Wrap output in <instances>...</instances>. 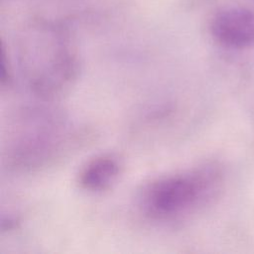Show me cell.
<instances>
[{
  "mask_svg": "<svg viewBox=\"0 0 254 254\" xmlns=\"http://www.w3.org/2000/svg\"><path fill=\"white\" fill-rule=\"evenodd\" d=\"M222 182V171L214 164L163 176L143 188L139 205L152 220H181L210 203L218 195Z\"/></svg>",
  "mask_w": 254,
  "mask_h": 254,
  "instance_id": "1",
  "label": "cell"
},
{
  "mask_svg": "<svg viewBox=\"0 0 254 254\" xmlns=\"http://www.w3.org/2000/svg\"><path fill=\"white\" fill-rule=\"evenodd\" d=\"M20 65L28 87L44 99L64 93L79 71L66 37L52 27H37L28 33L20 48Z\"/></svg>",
  "mask_w": 254,
  "mask_h": 254,
  "instance_id": "2",
  "label": "cell"
},
{
  "mask_svg": "<svg viewBox=\"0 0 254 254\" xmlns=\"http://www.w3.org/2000/svg\"><path fill=\"white\" fill-rule=\"evenodd\" d=\"M21 119L7 150L8 166L17 171L50 166L79 142L77 131L50 111L32 110Z\"/></svg>",
  "mask_w": 254,
  "mask_h": 254,
  "instance_id": "3",
  "label": "cell"
},
{
  "mask_svg": "<svg viewBox=\"0 0 254 254\" xmlns=\"http://www.w3.org/2000/svg\"><path fill=\"white\" fill-rule=\"evenodd\" d=\"M213 38L229 48H244L254 44V11L228 8L218 12L211 21Z\"/></svg>",
  "mask_w": 254,
  "mask_h": 254,
  "instance_id": "4",
  "label": "cell"
},
{
  "mask_svg": "<svg viewBox=\"0 0 254 254\" xmlns=\"http://www.w3.org/2000/svg\"><path fill=\"white\" fill-rule=\"evenodd\" d=\"M121 162L115 155H98L81 168L77 183L80 189L86 191L101 192L111 188L121 174Z\"/></svg>",
  "mask_w": 254,
  "mask_h": 254,
  "instance_id": "5",
  "label": "cell"
}]
</instances>
